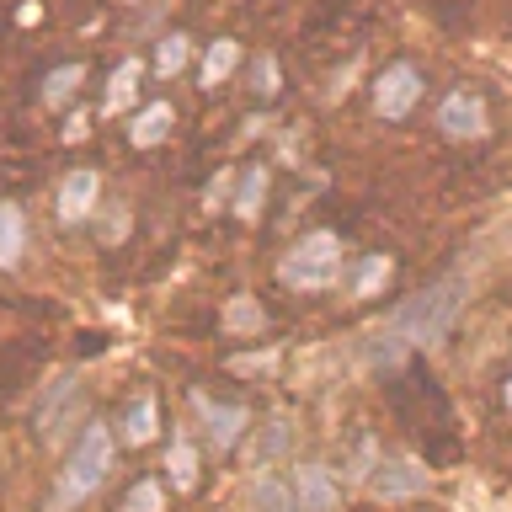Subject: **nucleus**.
<instances>
[{
  "label": "nucleus",
  "mask_w": 512,
  "mask_h": 512,
  "mask_svg": "<svg viewBox=\"0 0 512 512\" xmlns=\"http://www.w3.org/2000/svg\"><path fill=\"white\" fill-rule=\"evenodd\" d=\"M464 299H470V278H464V272H443L438 283H427L422 294L400 299L395 310L384 315V326L368 336V358L395 368L400 358H411V352L438 347L443 336L459 326Z\"/></svg>",
  "instance_id": "f257e3e1"
},
{
  "label": "nucleus",
  "mask_w": 512,
  "mask_h": 512,
  "mask_svg": "<svg viewBox=\"0 0 512 512\" xmlns=\"http://www.w3.org/2000/svg\"><path fill=\"white\" fill-rule=\"evenodd\" d=\"M112 459H118V438H112V427L107 422H86V432L75 438L70 459H64V470L54 480L48 507L70 512V507L86 502V496H96V491H102V480L112 475Z\"/></svg>",
  "instance_id": "f03ea898"
},
{
  "label": "nucleus",
  "mask_w": 512,
  "mask_h": 512,
  "mask_svg": "<svg viewBox=\"0 0 512 512\" xmlns=\"http://www.w3.org/2000/svg\"><path fill=\"white\" fill-rule=\"evenodd\" d=\"M283 288H299V294H320L342 278V235L336 230H310L294 251L278 262Z\"/></svg>",
  "instance_id": "7ed1b4c3"
},
{
  "label": "nucleus",
  "mask_w": 512,
  "mask_h": 512,
  "mask_svg": "<svg viewBox=\"0 0 512 512\" xmlns=\"http://www.w3.org/2000/svg\"><path fill=\"white\" fill-rule=\"evenodd\" d=\"M192 411H198V422L208 432V443H214V454H230V448L246 438V427H251V411L240 406V400H214L208 390H192Z\"/></svg>",
  "instance_id": "20e7f679"
},
{
  "label": "nucleus",
  "mask_w": 512,
  "mask_h": 512,
  "mask_svg": "<svg viewBox=\"0 0 512 512\" xmlns=\"http://www.w3.org/2000/svg\"><path fill=\"white\" fill-rule=\"evenodd\" d=\"M432 486V470L422 459H379L374 480H368V491H374V502L395 507V502H411V496H422Z\"/></svg>",
  "instance_id": "39448f33"
},
{
  "label": "nucleus",
  "mask_w": 512,
  "mask_h": 512,
  "mask_svg": "<svg viewBox=\"0 0 512 512\" xmlns=\"http://www.w3.org/2000/svg\"><path fill=\"white\" fill-rule=\"evenodd\" d=\"M416 96H422V75H416V64H390V70L379 75V86H374V107H379V118L400 123L416 107Z\"/></svg>",
  "instance_id": "423d86ee"
},
{
  "label": "nucleus",
  "mask_w": 512,
  "mask_h": 512,
  "mask_svg": "<svg viewBox=\"0 0 512 512\" xmlns=\"http://www.w3.org/2000/svg\"><path fill=\"white\" fill-rule=\"evenodd\" d=\"M75 400H80V379H75V374H59L54 390H48L43 406H38V438H43V443H59V432L80 416Z\"/></svg>",
  "instance_id": "0eeeda50"
},
{
  "label": "nucleus",
  "mask_w": 512,
  "mask_h": 512,
  "mask_svg": "<svg viewBox=\"0 0 512 512\" xmlns=\"http://www.w3.org/2000/svg\"><path fill=\"white\" fill-rule=\"evenodd\" d=\"M288 480H294V507L299 512H336L342 507V486H336V475L326 464H299Z\"/></svg>",
  "instance_id": "6e6552de"
},
{
  "label": "nucleus",
  "mask_w": 512,
  "mask_h": 512,
  "mask_svg": "<svg viewBox=\"0 0 512 512\" xmlns=\"http://www.w3.org/2000/svg\"><path fill=\"white\" fill-rule=\"evenodd\" d=\"M438 128L448 139H480L486 134V102H480L475 91H448L443 107H438Z\"/></svg>",
  "instance_id": "1a4fd4ad"
},
{
  "label": "nucleus",
  "mask_w": 512,
  "mask_h": 512,
  "mask_svg": "<svg viewBox=\"0 0 512 512\" xmlns=\"http://www.w3.org/2000/svg\"><path fill=\"white\" fill-rule=\"evenodd\" d=\"M96 192H102V182H96V171H70V176H64V187H59V219H64V224L91 219Z\"/></svg>",
  "instance_id": "9d476101"
},
{
  "label": "nucleus",
  "mask_w": 512,
  "mask_h": 512,
  "mask_svg": "<svg viewBox=\"0 0 512 512\" xmlns=\"http://www.w3.org/2000/svg\"><path fill=\"white\" fill-rule=\"evenodd\" d=\"M118 432H123V443H128V448H144V443H150L155 432H160V400H155L150 390L134 395V400L123 406V422H118Z\"/></svg>",
  "instance_id": "9b49d317"
},
{
  "label": "nucleus",
  "mask_w": 512,
  "mask_h": 512,
  "mask_svg": "<svg viewBox=\"0 0 512 512\" xmlns=\"http://www.w3.org/2000/svg\"><path fill=\"white\" fill-rule=\"evenodd\" d=\"M22 246H27L22 208H16L11 198H0V272H11L16 262H22Z\"/></svg>",
  "instance_id": "f8f14e48"
},
{
  "label": "nucleus",
  "mask_w": 512,
  "mask_h": 512,
  "mask_svg": "<svg viewBox=\"0 0 512 512\" xmlns=\"http://www.w3.org/2000/svg\"><path fill=\"white\" fill-rule=\"evenodd\" d=\"M251 512H299L294 507V480L262 470L251 480Z\"/></svg>",
  "instance_id": "ddd939ff"
},
{
  "label": "nucleus",
  "mask_w": 512,
  "mask_h": 512,
  "mask_svg": "<svg viewBox=\"0 0 512 512\" xmlns=\"http://www.w3.org/2000/svg\"><path fill=\"white\" fill-rule=\"evenodd\" d=\"M171 123H176V112H171V102H155V107H144L134 123H128V139L139 144V150H155L160 139L171 134Z\"/></svg>",
  "instance_id": "4468645a"
},
{
  "label": "nucleus",
  "mask_w": 512,
  "mask_h": 512,
  "mask_svg": "<svg viewBox=\"0 0 512 512\" xmlns=\"http://www.w3.org/2000/svg\"><path fill=\"white\" fill-rule=\"evenodd\" d=\"M262 326H267V310L251 294H235L230 304H224V331L230 336H256Z\"/></svg>",
  "instance_id": "2eb2a0df"
},
{
  "label": "nucleus",
  "mask_w": 512,
  "mask_h": 512,
  "mask_svg": "<svg viewBox=\"0 0 512 512\" xmlns=\"http://www.w3.org/2000/svg\"><path fill=\"white\" fill-rule=\"evenodd\" d=\"M262 203H267V171L256 166V171L240 176V192H235L230 214H235V219H256V214H262Z\"/></svg>",
  "instance_id": "dca6fc26"
},
{
  "label": "nucleus",
  "mask_w": 512,
  "mask_h": 512,
  "mask_svg": "<svg viewBox=\"0 0 512 512\" xmlns=\"http://www.w3.org/2000/svg\"><path fill=\"white\" fill-rule=\"evenodd\" d=\"M166 470H171V486L176 491H192V486H198V448H192L187 438H171Z\"/></svg>",
  "instance_id": "f3484780"
},
{
  "label": "nucleus",
  "mask_w": 512,
  "mask_h": 512,
  "mask_svg": "<svg viewBox=\"0 0 512 512\" xmlns=\"http://www.w3.org/2000/svg\"><path fill=\"white\" fill-rule=\"evenodd\" d=\"M235 64H240V43H235V38H219V43L203 54V86H219V80H230Z\"/></svg>",
  "instance_id": "a211bd4d"
},
{
  "label": "nucleus",
  "mask_w": 512,
  "mask_h": 512,
  "mask_svg": "<svg viewBox=\"0 0 512 512\" xmlns=\"http://www.w3.org/2000/svg\"><path fill=\"white\" fill-rule=\"evenodd\" d=\"M80 80H86V64H59L54 75H43V107H64Z\"/></svg>",
  "instance_id": "6ab92c4d"
},
{
  "label": "nucleus",
  "mask_w": 512,
  "mask_h": 512,
  "mask_svg": "<svg viewBox=\"0 0 512 512\" xmlns=\"http://www.w3.org/2000/svg\"><path fill=\"white\" fill-rule=\"evenodd\" d=\"M390 272H395V262H390V256H363L358 278H352V294H358V299H374L379 288L390 283Z\"/></svg>",
  "instance_id": "aec40b11"
},
{
  "label": "nucleus",
  "mask_w": 512,
  "mask_h": 512,
  "mask_svg": "<svg viewBox=\"0 0 512 512\" xmlns=\"http://www.w3.org/2000/svg\"><path fill=\"white\" fill-rule=\"evenodd\" d=\"M123 512H166V486L150 475V480H134L123 491Z\"/></svg>",
  "instance_id": "412c9836"
},
{
  "label": "nucleus",
  "mask_w": 512,
  "mask_h": 512,
  "mask_svg": "<svg viewBox=\"0 0 512 512\" xmlns=\"http://www.w3.org/2000/svg\"><path fill=\"white\" fill-rule=\"evenodd\" d=\"M134 91H139V64L128 59V64H118V70H112V80H107V112H118Z\"/></svg>",
  "instance_id": "4be33fe9"
},
{
  "label": "nucleus",
  "mask_w": 512,
  "mask_h": 512,
  "mask_svg": "<svg viewBox=\"0 0 512 512\" xmlns=\"http://www.w3.org/2000/svg\"><path fill=\"white\" fill-rule=\"evenodd\" d=\"M182 64H187V38L176 32V38H166V43H160V54H155V70H160V75H176Z\"/></svg>",
  "instance_id": "5701e85b"
},
{
  "label": "nucleus",
  "mask_w": 512,
  "mask_h": 512,
  "mask_svg": "<svg viewBox=\"0 0 512 512\" xmlns=\"http://www.w3.org/2000/svg\"><path fill=\"white\" fill-rule=\"evenodd\" d=\"M374 470H379V443L363 438V443H358V459H352V470H347V480H374Z\"/></svg>",
  "instance_id": "b1692460"
},
{
  "label": "nucleus",
  "mask_w": 512,
  "mask_h": 512,
  "mask_svg": "<svg viewBox=\"0 0 512 512\" xmlns=\"http://www.w3.org/2000/svg\"><path fill=\"white\" fill-rule=\"evenodd\" d=\"M283 443H288V422H267V443H262V470H267V459L278 454Z\"/></svg>",
  "instance_id": "393cba45"
},
{
  "label": "nucleus",
  "mask_w": 512,
  "mask_h": 512,
  "mask_svg": "<svg viewBox=\"0 0 512 512\" xmlns=\"http://www.w3.org/2000/svg\"><path fill=\"white\" fill-rule=\"evenodd\" d=\"M507 406H512V379H507Z\"/></svg>",
  "instance_id": "a878e982"
}]
</instances>
